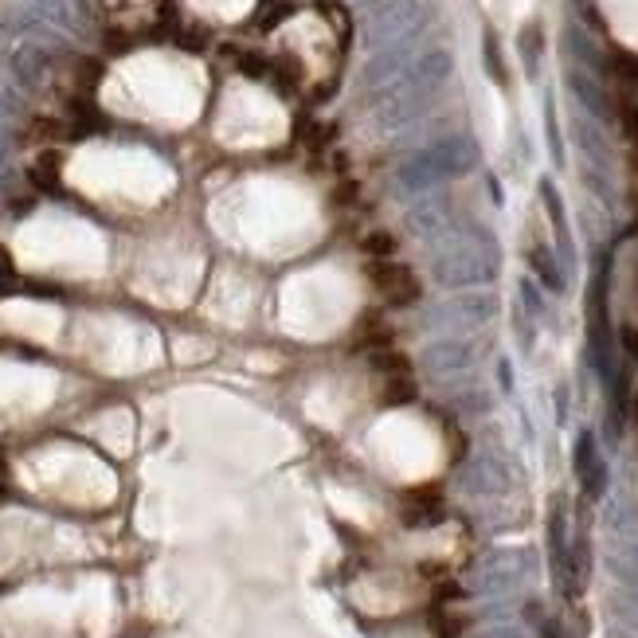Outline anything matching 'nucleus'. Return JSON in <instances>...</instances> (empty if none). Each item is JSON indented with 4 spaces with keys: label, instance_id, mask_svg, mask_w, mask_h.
Segmentation results:
<instances>
[{
    "label": "nucleus",
    "instance_id": "nucleus-1",
    "mask_svg": "<svg viewBox=\"0 0 638 638\" xmlns=\"http://www.w3.org/2000/svg\"><path fill=\"white\" fill-rule=\"evenodd\" d=\"M580 478H584L588 494H599V490H603V462L592 455V439L580 443Z\"/></svg>",
    "mask_w": 638,
    "mask_h": 638
},
{
    "label": "nucleus",
    "instance_id": "nucleus-3",
    "mask_svg": "<svg viewBox=\"0 0 638 638\" xmlns=\"http://www.w3.org/2000/svg\"><path fill=\"white\" fill-rule=\"evenodd\" d=\"M486 67H490L494 83H505V63H502V51H498V40H494V32H486Z\"/></svg>",
    "mask_w": 638,
    "mask_h": 638
},
{
    "label": "nucleus",
    "instance_id": "nucleus-2",
    "mask_svg": "<svg viewBox=\"0 0 638 638\" xmlns=\"http://www.w3.org/2000/svg\"><path fill=\"white\" fill-rule=\"evenodd\" d=\"M521 55H525L529 75H537V63H541V24H525L521 28Z\"/></svg>",
    "mask_w": 638,
    "mask_h": 638
},
{
    "label": "nucleus",
    "instance_id": "nucleus-4",
    "mask_svg": "<svg viewBox=\"0 0 638 638\" xmlns=\"http://www.w3.org/2000/svg\"><path fill=\"white\" fill-rule=\"evenodd\" d=\"M572 87H576V94H584V98L592 102V110H603V106H607V102H603V94L595 91L592 83L584 79V75H572Z\"/></svg>",
    "mask_w": 638,
    "mask_h": 638
}]
</instances>
